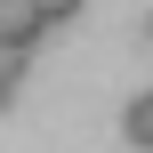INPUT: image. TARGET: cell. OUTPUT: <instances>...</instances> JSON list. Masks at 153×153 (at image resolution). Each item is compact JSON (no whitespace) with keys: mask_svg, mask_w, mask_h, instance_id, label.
Returning a JSON list of instances; mask_svg holds the SVG:
<instances>
[{"mask_svg":"<svg viewBox=\"0 0 153 153\" xmlns=\"http://www.w3.org/2000/svg\"><path fill=\"white\" fill-rule=\"evenodd\" d=\"M40 32H48L40 0H0V40H40Z\"/></svg>","mask_w":153,"mask_h":153,"instance_id":"obj_1","label":"cell"},{"mask_svg":"<svg viewBox=\"0 0 153 153\" xmlns=\"http://www.w3.org/2000/svg\"><path fill=\"white\" fill-rule=\"evenodd\" d=\"M24 65H32V40H0V105H16V89H24Z\"/></svg>","mask_w":153,"mask_h":153,"instance_id":"obj_2","label":"cell"},{"mask_svg":"<svg viewBox=\"0 0 153 153\" xmlns=\"http://www.w3.org/2000/svg\"><path fill=\"white\" fill-rule=\"evenodd\" d=\"M145 32H153V16H145Z\"/></svg>","mask_w":153,"mask_h":153,"instance_id":"obj_5","label":"cell"},{"mask_svg":"<svg viewBox=\"0 0 153 153\" xmlns=\"http://www.w3.org/2000/svg\"><path fill=\"white\" fill-rule=\"evenodd\" d=\"M121 129H129V145H145V153H153V89H145V97H129Z\"/></svg>","mask_w":153,"mask_h":153,"instance_id":"obj_3","label":"cell"},{"mask_svg":"<svg viewBox=\"0 0 153 153\" xmlns=\"http://www.w3.org/2000/svg\"><path fill=\"white\" fill-rule=\"evenodd\" d=\"M40 8H48V24H73L81 16V0H40Z\"/></svg>","mask_w":153,"mask_h":153,"instance_id":"obj_4","label":"cell"}]
</instances>
